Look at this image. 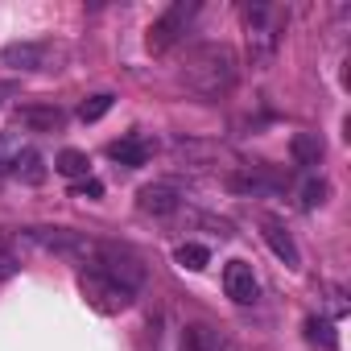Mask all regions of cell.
Returning <instances> with one entry per match:
<instances>
[{
    "label": "cell",
    "instance_id": "9",
    "mask_svg": "<svg viewBox=\"0 0 351 351\" xmlns=\"http://www.w3.org/2000/svg\"><path fill=\"white\" fill-rule=\"evenodd\" d=\"M178 186L173 182H149V186H141V195H136V207L145 211V215H173L178 211Z\"/></svg>",
    "mask_w": 351,
    "mask_h": 351
},
{
    "label": "cell",
    "instance_id": "17",
    "mask_svg": "<svg viewBox=\"0 0 351 351\" xmlns=\"http://www.w3.org/2000/svg\"><path fill=\"white\" fill-rule=\"evenodd\" d=\"M54 169L62 173V178H87V153H79V149H62L58 161H54Z\"/></svg>",
    "mask_w": 351,
    "mask_h": 351
},
{
    "label": "cell",
    "instance_id": "12",
    "mask_svg": "<svg viewBox=\"0 0 351 351\" xmlns=\"http://www.w3.org/2000/svg\"><path fill=\"white\" fill-rule=\"evenodd\" d=\"M108 157L112 161H120V165H145L149 157H153V145L145 141V136H120V141H112L108 145Z\"/></svg>",
    "mask_w": 351,
    "mask_h": 351
},
{
    "label": "cell",
    "instance_id": "18",
    "mask_svg": "<svg viewBox=\"0 0 351 351\" xmlns=\"http://www.w3.org/2000/svg\"><path fill=\"white\" fill-rule=\"evenodd\" d=\"M112 99H116V95H108V91H99V95H91V99H83V104H79V120H87V124H95L99 116H108V112H112Z\"/></svg>",
    "mask_w": 351,
    "mask_h": 351
},
{
    "label": "cell",
    "instance_id": "3",
    "mask_svg": "<svg viewBox=\"0 0 351 351\" xmlns=\"http://www.w3.org/2000/svg\"><path fill=\"white\" fill-rule=\"evenodd\" d=\"M25 236H29L38 248L58 252V256H66V261H79V265H91V261H95V248H99V240H91V236H83V232H71V228H29Z\"/></svg>",
    "mask_w": 351,
    "mask_h": 351
},
{
    "label": "cell",
    "instance_id": "5",
    "mask_svg": "<svg viewBox=\"0 0 351 351\" xmlns=\"http://www.w3.org/2000/svg\"><path fill=\"white\" fill-rule=\"evenodd\" d=\"M87 269L112 277L116 285H124V289H132V293H136V285L145 281V265H141L128 248H120V244H99V248H95V261H91Z\"/></svg>",
    "mask_w": 351,
    "mask_h": 351
},
{
    "label": "cell",
    "instance_id": "21",
    "mask_svg": "<svg viewBox=\"0 0 351 351\" xmlns=\"http://www.w3.org/2000/svg\"><path fill=\"white\" fill-rule=\"evenodd\" d=\"M326 195H330V186H326L322 178H310V182L302 186V207H306V211H314V207H322V203H326Z\"/></svg>",
    "mask_w": 351,
    "mask_h": 351
},
{
    "label": "cell",
    "instance_id": "11",
    "mask_svg": "<svg viewBox=\"0 0 351 351\" xmlns=\"http://www.w3.org/2000/svg\"><path fill=\"white\" fill-rule=\"evenodd\" d=\"M228 186L232 191H240V195H269V191H277L281 186V178L277 173H269V169H240V173H232L228 178Z\"/></svg>",
    "mask_w": 351,
    "mask_h": 351
},
{
    "label": "cell",
    "instance_id": "19",
    "mask_svg": "<svg viewBox=\"0 0 351 351\" xmlns=\"http://www.w3.org/2000/svg\"><path fill=\"white\" fill-rule=\"evenodd\" d=\"M306 339H310L314 347L335 351V326H330L326 318H306Z\"/></svg>",
    "mask_w": 351,
    "mask_h": 351
},
{
    "label": "cell",
    "instance_id": "25",
    "mask_svg": "<svg viewBox=\"0 0 351 351\" xmlns=\"http://www.w3.org/2000/svg\"><path fill=\"white\" fill-rule=\"evenodd\" d=\"M9 95H17V83H0V104H5Z\"/></svg>",
    "mask_w": 351,
    "mask_h": 351
},
{
    "label": "cell",
    "instance_id": "23",
    "mask_svg": "<svg viewBox=\"0 0 351 351\" xmlns=\"http://www.w3.org/2000/svg\"><path fill=\"white\" fill-rule=\"evenodd\" d=\"M75 195H79V199H99V195H104V182H99V178H79V182H75Z\"/></svg>",
    "mask_w": 351,
    "mask_h": 351
},
{
    "label": "cell",
    "instance_id": "24",
    "mask_svg": "<svg viewBox=\"0 0 351 351\" xmlns=\"http://www.w3.org/2000/svg\"><path fill=\"white\" fill-rule=\"evenodd\" d=\"M13 273H17V256L9 248H0V281H9Z\"/></svg>",
    "mask_w": 351,
    "mask_h": 351
},
{
    "label": "cell",
    "instance_id": "13",
    "mask_svg": "<svg viewBox=\"0 0 351 351\" xmlns=\"http://www.w3.org/2000/svg\"><path fill=\"white\" fill-rule=\"evenodd\" d=\"M289 153H293V161H298V165H318V161H322V153H326V145H322V136H318V132H298V136L289 141Z\"/></svg>",
    "mask_w": 351,
    "mask_h": 351
},
{
    "label": "cell",
    "instance_id": "8",
    "mask_svg": "<svg viewBox=\"0 0 351 351\" xmlns=\"http://www.w3.org/2000/svg\"><path fill=\"white\" fill-rule=\"evenodd\" d=\"M17 128H29V132H58L66 124V112L62 108H50V104H25L13 112Z\"/></svg>",
    "mask_w": 351,
    "mask_h": 351
},
{
    "label": "cell",
    "instance_id": "20",
    "mask_svg": "<svg viewBox=\"0 0 351 351\" xmlns=\"http://www.w3.org/2000/svg\"><path fill=\"white\" fill-rule=\"evenodd\" d=\"M173 256H178V265H182V269H191V273L207 269V261H211V252H207L203 244H182L178 252H173Z\"/></svg>",
    "mask_w": 351,
    "mask_h": 351
},
{
    "label": "cell",
    "instance_id": "14",
    "mask_svg": "<svg viewBox=\"0 0 351 351\" xmlns=\"http://www.w3.org/2000/svg\"><path fill=\"white\" fill-rule=\"evenodd\" d=\"M182 351H228V347H223L219 330H211V326L195 322V326H186V330H182Z\"/></svg>",
    "mask_w": 351,
    "mask_h": 351
},
{
    "label": "cell",
    "instance_id": "2",
    "mask_svg": "<svg viewBox=\"0 0 351 351\" xmlns=\"http://www.w3.org/2000/svg\"><path fill=\"white\" fill-rule=\"evenodd\" d=\"M244 29H248V58L252 66H269L277 46H281V34H285V13L277 5H265V0H256V5H244Z\"/></svg>",
    "mask_w": 351,
    "mask_h": 351
},
{
    "label": "cell",
    "instance_id": "16",
    "mask_svg": "<svg viewBox=\"0 0 351 351\" xmlns=\"http://www.w3.org/2000/svg\"><path fill=\"white\" fill-rule=\"evenodd\" d=\"M13 173H17V178H25V182H42L46 178V169H42V157L34 153V149H21L17 153V161H13Z\"/></svg>",
    "mask_w": 351,
    "mask_h": 351
},
{
    "label": "cell",
    "instance_id": "6",
    "mask_svg": "<svg viewBox=\"0 0 351 351\" xmlns=\"http://www.w3.org/2000/svg\"><path fill=\"white\" fill-rule=\"evenodd\" d=\"M79 289H83L87 306H95L99 314H120V310H128V306H132V289H124V285H116L112 277L91 273V269H83V273H79Z\"/></svg>",
    "mask_w": 351,
    "mask_h": 351
},
{
    "label": "cell",
    "instance_id": "1",
    "mask_svg": "<svg viewBox=\"0 0 351 351\" xmlns=\"http://www.w3.org/2000/svg\"><path fill=\"white\" fill-rule=\"evenodd\" d=\"M178 83L199 95V99H219L236 87V54L232 46L223 42H207V46H195L178 71Z\"/></svg>",
    "mask_w": 351,
    "mask_h": 351
},
{
    "label": "cell",
    "instance_id": "15",
    "mask_svg": "<svg viewBox=\"0 0 351 351\" xmlns=\"http://www.w3.org/2000/svg\"><path fill=\"white\" fill-rule=\"evenodd\" d=\"M265 240H269V248L289 265V269H298L302 265V256H298V244L289 240V232L281 228V223H265Z\"/></svg>",
    "mask_w": 351,
    "mask_h": 351
},
{
    "label": "cell",
    "instance_id": "4",
    "mask_svg": "<svg viewBox=\"0 0 351 351\" xmlns=\"http://www.w3.org/2000/svg\"><path fill=\"white\" fill-rule=\"evenodd\" d=\"M195 13H199V5L195 0H173V5L149 25V38H145V46L153 50V54H165L173 42H182V34L191 29V21H195Z\"/></svg>",
    "mask_w": 351,
    "mask_h": 351
},
{
    "label": "cell",
    "instance_id": "7",
    "mask_svg": "<svg viewBox=\"0 0 351 351\" xmlns=\"http://www.w3.org/2000/svg\"><path fill=\"white\" fill-rule=\"evenodd\" d=\"M223 289H228V298L240 302V306H252V302L261 298V285H256V273H252L248 261H228V269H223Z\"/></svg>",
    "mask_w": 351,
    "mask_h": 351
},
{
    "label": "cell",
    "instance_id": "10",
    "mask_svg": "<svg viewBox=\"0 0 351 351\" xmlns=\"http://www.w3.org/2000/svg\"><path fill=\"white\" fill-rule=\"evenodd\" d=\"M0 58H5L9 66H17V71H46L50 46L46 42H13V46L0 50Z\"/></svg>",
    "mask_w": 351,
    "mask_h": 351
},
{
    "label": "cell",
    "instance_id": "22",
    "mask_svg": "<svg viewBox=\"0 0 351 351\" xmlns=\"http://www.w3.org/2000/svg\"><path fill=\"white\" fill-rule=\"evenodd\" d=\"M17 145L9 141V136H0V173H13V161H17Z\"/></svg>",
    "mask_w": 351,
    "mask_h": 351
}]
</instances>
